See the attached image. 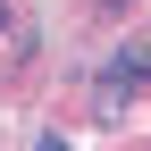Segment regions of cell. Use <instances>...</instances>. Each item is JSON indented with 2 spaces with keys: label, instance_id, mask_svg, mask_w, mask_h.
<instances>
[{
  "label": "cell",
  "instance_id": "cell-3",
  "mask_svg": "<svg viewBox=\"0 0 151 151\" xmlns=\"http://www.w3.org/2000/svg\"><path fill=\"white\" fill-rule=\"evenodd\" d=\"M0 34H9V0H0Z\"/></svg>",
  "mask_w": 151,
  "mask_h": 151
},
{
  "label": "cell",
  "instance_id": "cell-2",
  "mask_svg": "<svg viewBox=\"0 0 151 151\" xmlns=\"http://www.w3.org/2000/svg\"><path fill=\"white\" fill-rule=\"evenodd\" d=\"M101 9H134V0H101Z\"/></svg>",
  "mask_w": 151,
  "mask_h": 151
},
{
  "label": "cell",
  "instance_id": "cell-1",
  "mask_svg": "<svg viewBox=\"0 0 151 151\" xmlns=\"http://www.w3.org/2000/svg\"><path fill=\"white\" fill-rule=\"evenodd\" d=\"M109 67H118V76H134V84H143V76H151V34H134V42H126V50H118Z\"/></svg>",
  "mask_w": 151,
  "mask_h": 151
}]
</instances>
